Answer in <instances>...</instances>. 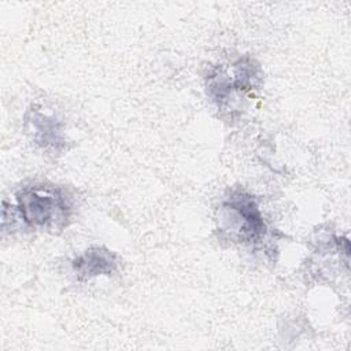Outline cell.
Masks as SVG:
<instances>
[{"instance_id":"6da1fadb","label":"cell","mask_w":351,"mask_h":351,"mask_svg":"<svg viewBox=\"0 0 351 351\" xmlns=\"http://www.w3.org/2000/svg\"><path fill=\"white\" fill-rule=\"evenodd\" d=\"M14 204L3 203V210L30 229H62L67 225L73 204L66 189L44 182L22 186L15 195Z\"/></svg>"},{"instance_id":"7a4b0ae2","label":"cell","mask_w":351,"mask_h":351,"mask_svg":"<svg viewBox=\"0 0 351 351\" xmlns=\"http://www.w3.org/2000/svg\"><path fill=\"white\" fill-rule=\"evenodd\" d=\"M218 226L232 241L240 244L259 243L266 234V222L252 195L232 191L218 207Z\"/></svg>"},{"instance_id":"3957f363","label":"cell","mask_w":351,"mask_h":351,"mask_svg":"<svg viewBox=\"0 0 351 351\" xmlns=\"http://www.w3.org/2000/svg\"><path fill=\"white\" fill-rule=\"evenodd\" d=\"M26 125L33 141L45 151L59 152L66 147L63 123L43 107L33 106L26 114Z\"/></svg>"},{"instance_id":"277c9868","label":"cell","mask_w":351,"mask_h":351,"mask_svg":"<svg viewBox=\"0 0 351 351\" xmlns=\"http://www.w3.org/2000/svg\"><path fill=\"white\" fill-rule=\"evenodd\" d=\"M118 267V256L106 247H90L71 261L73 273L82 280L111 276Z\"/></svg>"}]
</instances>
